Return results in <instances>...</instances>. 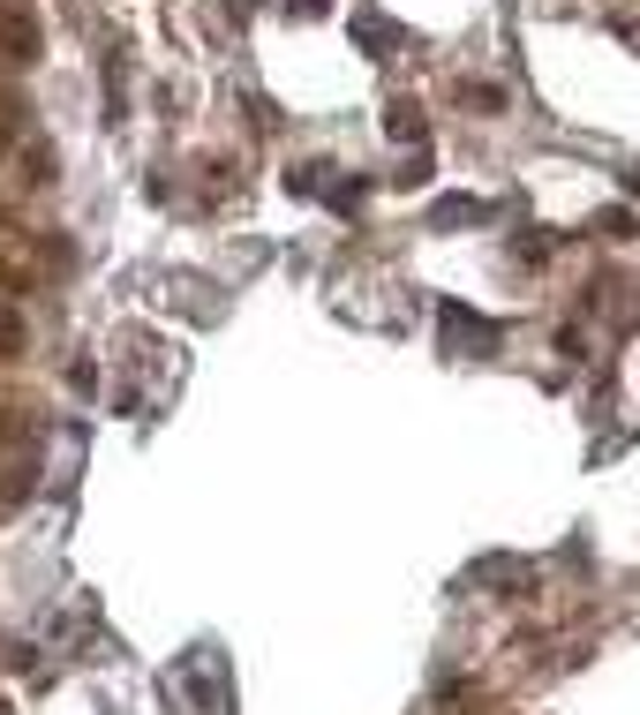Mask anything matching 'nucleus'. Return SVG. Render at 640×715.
<instances>
[{"instance_id":"1","label":"nucleus","mask_w":640,"mask_h":715,"mask_svg":"<svg viewBox=\"0 0 640 715\" xmlns=\"http://www.w3.org/2000/svg\"><path fill=\"white\" fill-rule=\"evenodd\" d=\"M295 8H301V15H317V8H324V0H295Z\"/></svg>"}]
</instances>
